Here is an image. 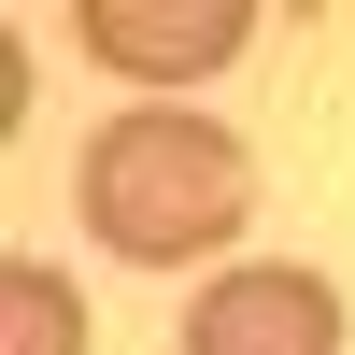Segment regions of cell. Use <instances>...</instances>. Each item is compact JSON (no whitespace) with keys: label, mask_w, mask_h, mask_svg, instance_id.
<instances>
[{"label":"cell","mask_w":355,"mask_h":355,"mask_svg":"<svg viewBox=\"0 0 355 355\" xmlns=\"http://www.w3.org/2000/svg\"><path fill=\"white\" fill-rule=\"evenodd\" d=\"M0 355H85V299H71V270H0Z\"/></svg>","instance_id":"277c9868"},{"label":"cell","mask_w":355,"mask_h":355,"mask_svg":"<svg viewBox=\"0 0 355 355\" xmlns=\"http://www.w3.org/2000/svg\"><path fill=\"white\" fill-rule=\"evenodd\" d=\"M256 214V157L214 128V114H114L85 142V227L142 270H185L227 227Z\"/></svg>","instance_id":"6da1fadb"},{"label":"cell","mask_w":355,"mask_h":355,"mask_svg":"<svg viewBox=\"0 0 355 355\" xmlns=\"http://www.w3.org/2000/svg\"><path fill=\"white\" fill-rule=\"evenodd\" d=\"M242 0H85V57L100 71H142V85H199L242 57Z\"/></svg>","instance_id":"3957f363"},{"label":"cell","mask_w":355,"mask_h":355,"mask_svg":"<svg viewBox=\"0 0 355 355\" xmlns=\"http://www.w3.org/2000/svg\"><path fill=\"white\" fill-rule=\"evenodd\" d=\"M185 355H341V299H327V270H227V284H199V313H185Z\"/></svg>","instance_id":"7a4b0ae2"}]
</instances>
